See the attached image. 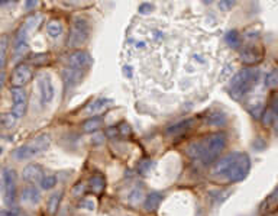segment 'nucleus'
I'll return each mask as SVG.
<instances>
[{
	"label": "nucleus",
	"mask_w": 278,
	"mask_h": 216,
	"mask_svg": "<svg viewBox=\"0 0 278 216\" xmlns=\"http://www.w3.org/2000/svg\"><path fill=\"white\" fill-rule=\"evenodd\" d=\"M226 142H227L226 134L215 132L199 141L191 142L187 147V154L193 160L202 162L203 165H210L218 161V158L221 157V154L226 147Z\"/></svg>",
	"instance_id": "obj_1"
},
{
	"label": "nucleus",
	"mask_w": 278,
	"mask_h": 216,
	"mask_svg": "<svg viewBox=\"0 0 278 216\" xmlns=\"http://www.w3.org/2000/svg\"><path fill=\"white\" fill-rule=\"evenodd\" d=\"M251 170V160L245 153H230L213 165V174L226 181H242Z\"/></svg>",
	"instance_id": "obj_2"
},
{
	"label": "nucleus",
	"mask_w": 278,
	"mask_h": 216,
	"mask_svg": "<svg viewBox=\"0 0 278 216\" xmlns=\"http://www.w3.org/2000/svg\"><path fill=\"white\" fill-rule=\"evenodd\" d=\"M259 70L255 67H248L241 70L233 76V79L229 83V95L235 100L243 99L258 83L259 80Z\"/></svg>",
	"instance_id": "obj_3"
},
{
	"label": "nucleus",
	"mask_w": 278,
	"mask_h": 216,
	"mask_svg": "<svg viewBox=\"0 0 278 216\" xmlns=\"http://www.w3.org/2000/svg\"><path fill=\"white\" fill-rule=\"evenodd\" d=\"M51 144V135L50 134H41L38 137H35L32 141H29L28 144L16 148L13 153H12V157L19 160V161H23V160H29L44 151L48 150Z\"/></svg>",
	"instance_id": "obj_4"
},
{
	"label": "nucleus",
	"mask_w": 278,
	"mask_h": 216,
	"mask_svg": "<svg viewBox=\"0 0 278 216\" xmlns=\"http://www.w3.org/2000/svg\"><path fill=\"white\" fill-rule=\"evenodd\" d=\"M89 34H90V28H89V22L84 19V18H75L73 20V25H71V31H70V35H68V47H80L83 45L87 38H89Z\"/></svg>",
	"instance_id": "obj_5"
},
{
	"label": "nucleus",
	"mask_w": 278,
	"mask_h": 216,
	"mask_svg": "<svg viewBox=\"0 0 278 216\" xmlns=\"http://www.w3.org/2000/svg\"><path fill=\"white\" fill-rule=\"evenodd\" d=\"M1 192L4 203L12 206L16 200V174L9 167H3L1 170Z\"/></svg>",
	"instance_id": "obj_6"
},
{
	"label": "nucleus",
	"mask_w": 278,
	"mask_h": 216,
	"mask_svg": "<svg viewBox=\"0 0 278 216\" xmlns=\"http://www.w3.org/2000/svg\"><path fill=\"white\" fill-rule=\"evenodd\" d=\"M37 86H38V92H39V105L42 108H45L56 98V86H54L53 77L48 73L39 74L38 80H37Z\"/></svg>",
	"instance_id": "obj_7"
},
{
	"label": "nucleus",
	"mask_w": 278,
	"mask_h": 216,
	"mask_svg": "<svg viewBox=\"0 0 278 216\" xmlns=\"http://www.w3.org/2000/svg\"><path fill=\"white\" fill-rule=\"evenodd\" d=\"M32 79V68L28 64H19L10 74V86L13 89H22Z\"/></svg>",
	"instance_id": "obj_8"
},
{
	"label": "nucleus",
	"mask_w": 278,
	"mask_h": 216,
	"mask_svg": "<svg viewBox=\"0 0 278 216\" xmlns=\"http://www.w3.org/2000/svg\"><path fill=\"white\" fill-rule=\"evenodd\" d=\"M10 96H12V103H13V108H12V113L16 116V119L22 118L26 112V105H28V96H26V92L23 89H12L10 92Z\"/></svg>",
	"instance_id": "obj_9"
},
{
	"label": "nucleus",
	"mask_w": 278,
	"mask_h": 216,
	"mask_svg": "<svg viewBox=\"0 0 278 216\" xmlns=\"http://www.w3.org/2000/svg\"><path fill=\"white\" fill-rule=\"evenodd\" d=\"M92 64V57L87 51H74L67 57L65 59V65L68 67H73V68H77V70H84L87 71L89 67Z\"/></svg>",
	"instance_id": "obj_10"
},
{
	"label": "nucleus",
	"mask_w": 278,
	"mask_h": 216,
	"mask_svg": "<svg viewBox=\"0 0 278 216\" xmlns=\"http://www.w3.org/2000/svg\"><path fill=\"white\" fill-rule=\"evenodd\" d=\"M86 73L87 71H84V70H77V68L65 65L64 70H62V79H64L65 90H71L75 86H78L81 83V80H83Z\"/></svg>",
	"instance_id": "obj_11"
},
{
	"label": "nucleus",
	"mask_w": 278,
	"mask_h": 216,
	"mask_svg": "<svg viewBox=\"0 0 278 216\" xmlns=\"http://www.w3.org/2000/svg\"><path fill=\"white\" fill-rule=\"evenodd\" d=\"M262 57H264L262 50L258 45H254V44L243 47L242 51H241V59L246 65H255V64L261 62Z\"/></svg>",
	"instance_id": "obj_12"
},
{
	"label": "nucleus",
	"mask_w": 278,
	"mask_h": 216,
	"mask_svg": "<svg viewBox=\"0 0 278 216\" xmlns=\"http://www.w3.org/2000/svg\"><path fill=\"white\" fill-rule=\"evenodd\" d=\"M28 51V41H26V28H22L19 32H18V37H16V41H15V50H13V54L15 58L19 59L20 57L26 54Z\"/></svg>",
	"instance_id": "obj_13"
},
{
	"label": "nucleus",
	"mask_w": 278,
	"mask_h": 216,
	"mask_svg": "<svg viewBox=\"0 0 278 216\" xmlns=\"http://www.w3.org/2000/svg\"><path fill=\"white\" fill-rule=\"evenodd\" d=\"M193 123H194V119H185V120H181L172 126H169L167 129V134L169 137H180L185 132H188L191 128H193Z\"/></svg>",
	"instance_id": "obj_14"
},
{
	"label": "nucleus",
	"mask_w": 278,
	"mask_h": 216,
	"mask_svg": "<svg viewBox=\"0 0 278 216\" xmlns=\"http://www.w3.org/2000/svg\"><path fill=\"white\" fill-rule=\"evenodd\" d=\"M42 168L38 165V164H29L25 167L23 170V180L29 181V183H34V181H38V180H42Z\"/></svg>",
	"instance_id": "obj_15"
},
{
	"label": "nucleus",
	"mask_w": 278,
	"mask_h": 216,
	"mask_svg": "<svg viewBox=\"0 0 278 216\" xmlns=\"http://www.w3.org/2000/svg\"><path fill=\"white\" fill-rule=\"evenodd\" d=\"M111 105H113V102H111V99L100 98V99L94 100L93 103H90V105L87 106V109H86V113H87V115L94 116V115H97V113H102L103 110H106L108 108H111Z\"/></svg>",
	"instance_id": "obj_16"
},
{
	"label": "nucleus",
	"mask_w": 278,
	"mask_h": 216,
	"mask_svg": "<svg viewBox=\"0 0 278 216\" xmlns=\"http://www.w3.org/2000/svg\"><path fill=\"white\" fill-rule=\"evenodd\" d=\"M163 197L164 196L161 193H158V192H154V193L148 195L147 199H145V203H144L145 211L147 212H155L160 208V203L163 202Z\"/></svg>",
	"instance_id": "obj_17"
},
{
	"label": "nucleus",
	"mask_w": 278,
	"mask_h": 216,
	"mask_svg": "<svg viewBox=\"0 0 278 216\" xmlns=\"http://www.w3.org/2000/svg\"><path fill=\"white\" fill-rule=\"evenodd\" d=\"M22 200L29 203H38L41 200V193L35 186H26L22 190Z\"/></svg>",
	"instance_id": "obj_18"
},
{
	"label": "nucleus",
	"mask_w": 278,
	"mask_h": 216,
	"mask_svg": "<svg viewBox=\"0 0 278 216\" xmlns=\"http://www.w3.org/2000/svg\"><path fill=\"white\" fill-rule=\"evenodd\" d=\"M64 32V25L59 19H51L48 23H47V34L51 37V38H59Z\"/></svg>",
	"instance_id": "obj_19"
},
{
	"label": "nucleus",
	"mask_w": 278,
	"mask_h": 216,
	"mask_svg": "<svg viewBox=\"0 0 278 216\" xmlns=\"http://www.w3.org/2000/svg\"><path fill=\"white\" fill-rule=\"evenodd\" d=\"M264 123H270V122H276L278 119V95H276L270 103V108L267 109L265 115H264Z\"/></svg>",
	"instance_id": "obj_20"
},
{
	"label": "nucleus",
	"mask_w": 278,
	"mask_h": 216,
	"mask_svg": "<svg viewBox=\"0 0 278 216\" xmlns=\"http://www.w3.org/2000/svg\"><path fill=\"white\" fill-rule=\"evenodd\" d=\"M246 108L251 112V115L254 118H261L262 116V112H264V100L262 99H255V100H249L246 103Z\"/></svg>",
	"instance_id": "obj_21"
},
{
	"label": "nucleus",
	"mask_w": 278,
	"mask_h": 216,
	"mask_svg": "<svg viewBox=\"0 0 278 216\" xmlns=\"http://www.w3.org/2000/svg\"><path fill=\"white\" fill-rule=\"evenodd\" d=\"M102 126H103V119L99 118V116H93V118L87 119V120L83 123L84 132H96V131H99Z\"/></svg>",
	"instance_id": "obj_22"
},
{
	"label": "nucleus",
	"mask_w": 278,
	"mask_h": 216,
	"mask_svg": "<svg viewBox=\"0 0 278 216\" xmlns=\"http://www.w3.org/2000/svg\"><path fill=\"white\" fill-rule=\"evenodd\" d=\"M264 84L267 89H276L278 87V68H273L265 74Z\"/></svg>",
	"instance_id": "obj_23"
},
{
	"label": "nucleus",
	"mask_w": 278,
	"mask_h": 216,
	"mask_svg": "<svg viewBox=\"0 0 278 216\" xmlns=\"http://www.w3.org/2000/svg\"><path fill=\"white\" fill-rule=\"evenodd\" d=\"M224 41H226V44H227L230 48L238 50V48L241 47V35H239L236 31H230V32H227L226 37H224Z\"/></svg>",
	"instance_id": "obj_24"
},
{
	"label": "nucleus",
	"mask_w": 278,
	"mask_h": 216,
	"mask_svg": "<svg viewBox=\"0 0 278 216\" xmlns=\"http://www.w3.org/2000/svg\"><path fill=\"white\" fill-rule=\"evenodd\" d=\"M90 189L94 193H102L103 189H105V178H103V176H100V174L93 176L90 178Z\"/></svg>",
	"instance_id": "obj_25"
},
{
	"label": "nucleus",
	"mask_w": 278,
	"mask_h": 216,
	"mask_svg": "<svg viewBox=\"0 0 278 216\" xmlns=\"http://www.w3.org/2000/svg\"><path fill=\"white\" fill-rule=\"evenodd\" d=\"M61 196H62V192H56L54 193L50 199H48V211H50V214H56V211H58V206H59V202H61Z\"/></svg>",
	"instance_id": "obj_26"
},
{
	"label": "nucleus",
	"mask_w": 278,
	"mask_h": 216,
	"mask_svg": "<svg viewBox=\"0 0 278 216\" xmlns=\"http://www.w3.org/2000/svg\"><path fill=\"white\" fill-rule=\"evenodd\" d=\"M226 122V118L223 116L221 112H213L207 116V123L209 125H215V126H221Z\"/></svg>",
	"instance_id": "obj_27"
},
{
	"label": "nucleus",
	"mask_w": 278,
	"mask_h": 216,
	"mask_svg": "<svg viewBox=\"0 0 278 216\" xmlns=\"http://www.w3.org/2000/svg\"><path fill=\"white\" fill-rule=\"evenodd\" d=\"M56 184V177L54 174H45L41 180V187L44 190H50Z\"/></svg>",
	"instance_id": "obj_28"
},
{
	"label": "nucleus",
	"mask_w": 278,
	"mask_h": 216,
	"mask_svg": "<svg viewBox=\"0 0 278 216\" xmlns=\"http://www.w3.org/2000/svg\"><path fill=\"white\" fill-rule=\"evenodd\" d=\"M265 206L268 208V211H274V208L278 206V187L268 196V199L265 200Z\"/></svg>",
	"instance_id": "obj_29"
},
{
	"label": "nucleus",
	"mask_w": 278,
	"mask_h": 216,
	"mask_svg": "<svg viewBox=\"0 0 278 216\" xmlns=\"http://www.w3.org/2000/svg\"><path fill=\"white\" fill-rule=\"evenodd\" d=\"M16 120H18V119H16V116H15L12 112H10V113H4L3 118H1V122H3V126H4V128H12Z\"/></svg>",
	"instance_id": "obj_30"
},
{
	"label": "nucleus",
	"mask_w": 278,
	"mask_h": 216,
	"mask_svg": "<svg viewBox=\"0 0 278 216\" xmlns=\"http://www.w3.org/2000/svg\"><path fill=\"white\" fill-rule=\"evenodd\" d=\"M1 216H26L19 208H13V209H3Z\"/></svg>",
	"instance_id": "obj_31"
},
{
	"label": "nucleus",
	"mask_w": 278,
	"mask_h": 216,
	"mask_svg": "<svg viewBox=\"0 0 278 216\" xmlns=\"http://www.w3.org/2000/svg\"><path fill=\"white\" fill-rule=\"evenodd\" d=\"M6 42H7V38L3 35L1 37V70H4V65H6Z\"/></svg>",
	"instance_id": "obj_32"
},
{
	"label": "nucleus",
	"mask_w": 278,
	"mask_h": 216,
	"mask_svg": "<svg viewBox=\"0 0 278 216\" xmlns=\"http://www.w3.org/2000/svg\"><path fill=\"white\" fill-rule=\"evenodd\" d=\"M152 161H149V160H145V161L141 162V167H139V170H141V173H148V170L152 167V164H151Z\"/></svg>",
	"instance_id": "obj_33"
},
{
	"label": "nucleus",
	"mask_w": 278,
	"mask_h": 216,
	"mask_svg": "<svg viewBox=\"0 0 278 216\" xmlns=\"http://www.w3.org/2000/svg\"><path fill=\"white\" fill-rule=\"evenodd\" d=\"M138 197H139V199L142 197V190H141V189H136V190L130 195L129 200H130V202H136V200H138Z\"/></svg>",
	"instance_id": "obj_34"
},
{
	"label": "nucleus",
	"mask_w": 278,
	"mask_h": 216,
	"mask_svg": "<svg viewBox=\"0 0 278 216\" xmlns=\"http://www.w3.org/2000/svg\"><path fill=\"white\" fill-rule=\"evenodd\" d=\"M147 10H149V12H151V10H152V6H151V4H148V3H144V4H141V6H139V12H141V13H148Z\"/></svg>",
	"instance_id": "obj_35"
},
{
	"label": "nucleus",
	"mask_w": 278,
	"mask_h": 216,
	"mask_svg": "<svg viewBox=\"0 0 278 216\" xmlns=\"http://www.w3.org/2000/svg\"><path fill=\"white\" fill-rule=\"evenodd\" d=\"M81 206L86 208V209H89V211H92V209H94V202H93V200H84V202L81 203Z\"/></svg>",
	"instance_id": "obj_36"
},
{
	"label": "nucleus",
	"mask_w": 278,
	"mask_h": 216,
	"mask_svg": "<svg viewBox=\"0 0 278 216\" xmlns=\"http://www.w3.org/2000/svg\"><path fill=\"white\" fill-rule=\"evenodd\" d=\"M219 6H224V7H230V6H233V3H221Z\"/></svg>",
	"instance_id": "obj_37"
},
{
	"label": "nucleus",
	"mask_w": 278,
	"mask_h": 216,
	"mask_svg": "<svg viewBox=\"0 0 278 216\" xmlns=\"http://www.w3.org/2000/svg\"><path fill=\"white\" fill-rule=\"evenodd\" d=\"M32 6H37V1H31V3H26V7H32Z\"/></svg>",
	"instance_id": "obj_38"
},
{
	"label": "nucleus",
	"mask_w": 278,
	"mask_h": 216,
	"mask_svg": "<svg viewBox=\"0 0 278 216\" xmlns=\"http://www.w3.org/2000/svg\"><path fill=\"white\" fill-rule=\"evenodd\" d=\"M274 123H276V131H277V132H278V119H277V120H276V122H274Z\"/></svg>",
	"instance_id": "obj_39"
}]
</instances>
